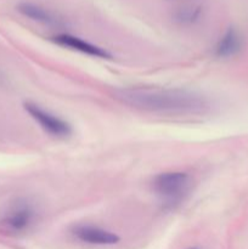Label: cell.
I'll return each mask as SVG.
<instances>
[{"label": "cell", "mask_w": 248, "mask_h": 249, "mask_svg": "<svg viewBox=\"0 0 248 249\" xmlns=\"http://www.w3.org/2000/svg\"><path fill=\"white\" fill-rule=\"evenodd\" d=\"M114 96L122 104L151 113L203 114L209 109L206 97L181 89L125 88L116 90Z\"/></svg>", "instance_id": "cell-1"}, {"label": "cell", "mask_w": 248, "mask_h": 249, "mask_svg": "<svg viewBox=\"0 0 248 249\" xmlns=\"http://www.w3.org/2000/svg\"><path fill=\"white\" fill-rule=\"evenodd\" d=\"M191 178L184 172H165L156 175L152 180V189L156 194L168 202L181 199L189 191Z\"/></svg>", "instance_id": "cell-2"}, {"label": "cell", "mask_w": 248, "mask_h": 249, "mask_svg": "<svg viewBox=\"0 0 248 249\" xmlns=\"http://www.w3.org/2000/svg\"><path fill=\"white\" fill-rule=\"evenodd\" d=\"M24 109L44 129V131L50 134L53 138L66 139L72 134V126L68 122L51 113L39 105L33 104V102H26Z\"/></svg>", "instance_id": "cell-3"}, {"label": "cell", "mask_w": 248, "mask_h": 249, "mask_svg": "<svg viewBox=\"0 0 248 249\" xmlns=\"http://www.w3.org/2000/svg\"><path fill=\"white\" fill-rule=\"evenodd\" d=\"M72 233L75 238L89 245L112 246L121 241L117 233L94 225H75L72 229Z\"/></svg>", "instance_id": "cell-4"}, {"label": "cell", "mask_w": 248, "mask_h": 249, "mask_svg": "<svg viewBox=\"0 0 248 249\" xmlns=\"http://www.w3.org/2000/svg\"><path fill=\"white\" fill-rule=\"evenodd\" d=\"M53 40L58 45L66 46L72 50H77L82 53H87V55L94 56V57L99 58H111L112 55L106 51L105 49L100 48V46L95 45V44L89 43V41L84 40V39L79 38V36H71V34H58V36H53Z\"/></svg>", "instance_id": "cell-5"}, {"label": "cell", "mask_w": 248, "mask_h": 249, "mask_svg": "<svg viewBox=\"0 0 248 249\" xmlns=\"http://www.w3.org/2000/svg\"><path fill=\"white\" fill-rule=\"evenodd\" d=\"M33 218L34 212L31 207L27 204H18L4 216L1 225L12 232H21L31 225Z\"/></svg>", "instance_id": "cell-6"}, {"label": "cell", "mask_w": 248, "mask_h": 249, "mask_svg": "<svg viewBox=\"0 0 248 249\" xmlns=\"http://www.w3.org/2000/svg\"><path fill=\"white\" fill-rule=\"evenodd\" d=\"M243 46V39L240 32L235 28H229L223 34L215 45V55L221 58H229L236 56Z\"/></svg>", "instance_id": "cell-7"}, {"label": "cell", "mask_w": 248, "mask_h": 249, "mask_svg": "<svg viewBox=\"0 0 248 249\" xmlns=\"http://www.w3.org/2000/svg\"><path fill=\"white\" fill-rule=\"evenodd\" d=\"M16 9L19 14L35 22H40V23L45 24H50L55 22V17L53 16L51 12H49L48 10L39 6V5L33 4V2H19Z\"/></svg>", "instance_id": "cell-8"}, {"label": "cell", "mask_w": 248, "mask_h": 249, "mask_svg": "<svg viewBox=\"0 0 248 249\" xmlns=\"http://www.w3.org/2000/svg\"><path fill=\"white\" fill-rule=\"evenodd\" d=\"M199 7H185L177 14V19L180 23H194L199 17Z\"/></svg>", "instance_id": "cell-9"}, {"label": "cell", "mask_w": 248, "mask_h": 249, "mask_svg": "<svg viewBox=\"0 0 248 249\" xmlns=\"http://www.w3.org/2000/svg\"><path fill=\"white\" fill-rule=\"evenodd\" d=\"M189 249H198V248H196V247H192V248H189Z\"/></svg>", "instance_id": "cell-10"}]
</instances>
